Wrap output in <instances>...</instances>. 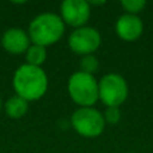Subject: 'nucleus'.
Instances as JSON below:
<instances>
[{"mask_svg": "<svg viewBox=\"0 0 153 153\" xmlns=\"http://www.w3.org/2000/svg\"><path fill=\"white\" fill-rule=\"evenodd\" d=\"M63 20L59 13L55 12H42L36 15L28 24L27 34L30 36L32 45H38L47 48L58 43L65 35Z\"/></svg>", "mask_w": 153, "mask_h": 153, "instance_id": "obj_2", "label": "nucleus"}, {"mask_svg": "<svg viewBox=\"0 0 153 153\" xmlns=\"http://www.w3.org/2000/svg\"><path fill=\"white\" fill-rule=\"evenodd\" d=\"M28 108H30V102L18 97L16 94H13L5 102H3V110H4L5 116L10 117L11 120L23 118L27 114V111H28Z\"/></svg>", "mask_w": 153, "mask_h": 153, "instance_id": "obj_10", "label": "nucleus"}, {"mask_svg": "<svg viewBox=\"0 0 153 153\" xmlns=\"http://www.w3.org/2000/svg\"><path fill=\"white\" fill-rule=\"evenodd\" d=\"M0 45L5 53L11 55H20L31 46V40L26 30L20 27H11L3 32L0 38Z\"/></svg>", "mask_w": 153, "mask_h": 153, "instance_id": "obj_8", "label": "nucleus"}, {"mask_svg": "<svg viewBox=\"0 0 153 153\" xmlns=\"http://www.w3.org/2000/svg\"><path fill=\"white\" fill-rule=\"evenodd\" d=\"M13 91L18 97L27 102L39 101L48 89V76L43 67L23 63L13 71L12 75Z\"/></svg>", "mask_w": 153, "mask_h": 153, "instance_id": "obj_1", "label": "nucleus"}, {"mask_svg": "<svg viewBox=\"0 0 153 153\" xmlns=\"http://www.w3.org/2000/svg\"><path fill=\"white\" fill-rule=\"evenodd\" d=\"M103 120L106 124L116 125L121 120V109L120 108H106V110L103 111Z\"/></svg>", "mask_w": 153, "mask_h": 153, "instance_id": "obj_14", "label": "nucleus"}, {"mask_svg": "<svg viewBox=\"0 0 153 153\" xmlns=\"http://www.w3.org/2000/svg\"><path fill=\"white\" fill-rule=\"evenodd\" d=\"M98 67H100V62L98 58L94 54H89V55L81 56L79 61V71L86 73V74L94 75V73H97Z\"/></svg>", "mask_w": 153, "mask_h": 153, "instance_id": "obj_12", "label": "nucleus"}, {"mask_svg": "<svg viewBox=\"0 0 153 153\" xmlns=\"http://www.w3.org/2000/svg\"><path fill=\"white\" fill-rule=\"evenodd\" d=\"M24 56H26L27 65L42 67V65L45 63L46 59H47V48L31 43V46H30V47L27 48V51L24 53Z\"/></svg>", "mask_w": 153, "mask_h": 153, "instance_id": "obj_11", "label": "nucleus"}, {"mask_svg": "<svg viewBox=\"0 0 153 153\" xmlns=\"http://www.w3.org/2000/svg\"><path fill=\"white\" fill-rule=\"evenodd\" d=\"M59 16L65 26L79 28L87 24L91 16V8L89 1L85 0H65L59 7Z\"/></svg>", "mask_w": 153, "mask_h": 153, "instance_id": "obj_7", "label": "nucleus"}, {"mask_svg": "<svg viewBox=\"0 0 153 153\" xmlns=\"http://www.w3.org/2000/svg\"><path fill=\"white\" fill-rule=\"evenodd\" d=\"M129 95L128 82L117 73H108L98 81V101L106 108H120Z\"/></svg>", "mask_w": 153, "mask_h": 153, "instance_id": "obj_4", "label": "nucleus"}, {"mask_svg": "<svg viewBox=\"0 0 153 153\" xmlns=\"http://www.w3.org/2000/svg\"><path fill=\"white\" fill-rule=\"evenodd\" d=\"M3 110V101H1V97H0V111Z\"/></svg>", "mask_w": 153, "mask_h": 153, "instance_id": "obj_15", "label": "nucleus"}, {"mask_svg": "<svg viewBox=\"0 0 153 153\" xmlns=\"http://www.w3.org/2000/svg\"><path fill=\"white\" fill-rule=\"evenodd\" d=\"M116 32L120 39L125 42H134L143 35L144 23L138 15L124 13L116 22Z\"/></svg>", "mask_w": 153, "mask_h": 153, "instance_id": "obj_9", "label": "nucleus"}, {"mask_svg": "<svg viewBox=\"0 0 153 153\" xmlns=\"http://www.w3.org/2000/svg\"><path fill=\"white\" fill-rule=\"evenodd\" d=\"M102 38L97 28L90 26H83L73 30L69 35V47L76 55H89L94 54L101 47Z\"/></svg>", "mask_w": 153, "mask_h": 153, "instance_id": "obj_6", "label": "nucleus"}, {"mask_svg": "<svg viewBox=\"0 0 153 153\" xmlns=\"http://www.w3.org/2000/svg\"><path fill=\"white\" fill-rule=\"evenodd\" d=\"M73 129L82 137L94 138L105 130L103 114L95 108H78L70 118Z\"/></svg>", "mask_w": 153, "mask_h": 153, "instance_id": "obj_5", "label": "nucleus"}, {"mask_svg": "<svg viewBox=\"0 0 153 153\" xmlns=\"http://www.w3.org/2000/svg\"><path fill=\"white\" fill-rule=\"evenodd\" d=\"M130 153H134V152H130Z\"/></svg>", "mask_w": 153, "mask_h": 153, "instance_id": "obj_16", "label": "nucleus"}, {"mask_svg": "<svg viewBox=\"0 0 153 153\" xmlns=\"http://www.w3.org/2000/svg\"><path fill=\"white\" fill-rule=\"evenodd\" d=\"M67 91L79 108H93L98 101V81L94 75L75 71L67 81Z\"/></svg>", "mask_w": 153, "mask_h": 153, "instance_id": "obj_3", "label": "nucleus"}, {"mask_svg": "<svg viewBox=\"0 0 153 153\" xmlns=\"http://www.w3.org/2000/svg\"><path fill=\"white\" fill-rule=\"evenodd\" d=\"M121 7L125 10V13H130V15H138L143 12L146 7L145 0H122Z\"/></svg>", "mask_w": 153, "mask_h": 153, "instance_id": "obj_13", "label": "nucleus"}]
</instances>
